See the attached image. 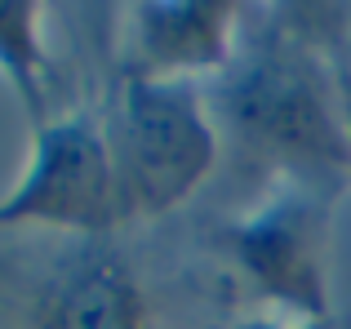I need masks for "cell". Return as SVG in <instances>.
<instances>
[{
  "instance_id": "1",
  "label": "cell",
  "mask_w": 351,
  "mask_h": 329,
  "mask_svg": "<svg viewBox=\"0 0 351 329\" xmlns=\"http://www.w3.org/2000/svg\"><path fill=\"white\" fill-rule=\"evenodd\" d=\"M214 130L263 164L267 178L351 187V143L334 71L289 23L236 45V58L205 89Z\"/></svg>"
},
{
  "instance_id": "7",
  "label": "cell",
  "mask_w": 351,
  "mask_h": 329,
  "mask_svg": "<svg viewBox=\"0 0 351 329\" xmlns=\"http://www.w3.org/2000/svg\"><path fill=\"white\" fill-rule=\"evenodd\" d=\"M40 5L32 0H0V71L14 85L32 130H45L53 121L49 103V53L40 45Z\"/></svg>"
},
{
  "instance_id": "5",
  "label": "cell",
  "mask_w": 351,
  "mask_h": 329,
  "mask_svg": "<svg viewBox=\"0 0 351 329\" xmlns=\"http://www.w3.org/2000/svg\"><path fill=\"white\" fill-rule=\"evenodd\" d=\"M120 80H196L236 58L240 5L232 0H143L120 9Z\"/></svg>"
},
{
  "instance_id": "2",
  "label": "cell",
  "mask_w": 351,
  "mask_h": 329,
  "mask_svg": "<svg viewBox=\"0 0 351 329\" xmlns=\"http://www.w3.org/2000/svg\"><path fill=\"white\" fill-rule=\"evenodd\" d=\"M347 187L271 178L249 214L209 227V249L254 303L285 321L329 316V232Z\"/></svg>"
},
{
  "instance_id": "4",
  "label": "cell",
  "mask_w": 351,
  "mask_h": 329,
  "mask_svg": "<svg viewBox=\"0 0 351 329\" xmlns=\"http://www.w3.org/2000/svg\"><path fill=\"white\" fill-rule=\"evenodd\" d=\"M125 223L103 116L76 107L36 130L23 178L0 200V227H53L80 241H107Z\"/></svg>"
},
{
  "instance_id": "9",
  "label": "cell",
  "mask_w": 351,
  "mask_h": 329,
  "mask_svg": "<svg viewBox=\"0 0 351 329\" xmlns=\"http://www.w3.org/2000/svg\"><path fill=\"white\" fill-rule=\"evenodd\" d=\"M329 71H334V89H338V107H343V125H347V143H351V45L329 49Z\"/></svg>"
},
{
  "instance_id": "6",
  "label": "cell",
  "mask_w": 351,
  "mask_h": 329,
  "mask_svg": "<svg viewBox=\"0 0 351 329\" xmlns=\"http://www.w3.org/2000/svg\"><path fill=\"white\" fill-rule=\"evenodd\" d=\"M45 329H147V303L129 263L103 241H85L53 280Z\"/></svg>"
},
{
  "instance_id": "3",
  "label": "cell",
  "mask_w": 351,
  "mask_h": 329,
  "mask_svg": "<svg viewBox=\"0 0 351 329\" xmlns=\"http://www.w3.org/2000/svg\"><path fill=\"white\" fill-rule=\"evenodd\" d=\"M103 134L125 218L169 214L218 160V130L196 80H120Z\"/></svg>"
},
{
  "instance_id": "8",
  "label": "cell",
  "mask_w": 351,
  "mask_h": 329,
  "mask_svg": "<svg viewBox=\"0 0 351 329\" xmlns=\"http://www.w3.org/2000/svg\"><path fill=\"white\" fill-rule=\"evenodd\" d=\"M227 329H351V321H347V316H338V312L320 316V321H285V316H249V321H236V325H227Z\"/></svg>"
}]
</instances>
